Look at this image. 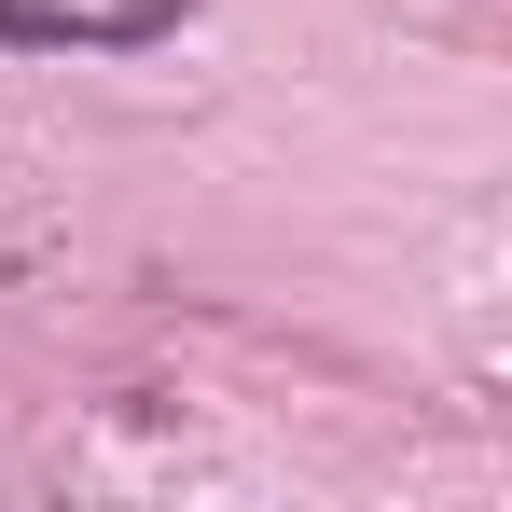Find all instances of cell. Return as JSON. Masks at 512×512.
I'll return each mask as SVG.
<instances>
[{"label":"cell","mask_w":512,"mask_h":512,"mask_svg":"<svg viewBox=\"0 0 512 512\" xmlns=\"http://www.w3.org/2000/svg\"><path fill=\"white\" fill-rule=\"evenodd\" d=\"M180 14H194V0H125V14H56V0H0V42H111V56H125V42H167Z\"/></svg>","instance_id":"1"}]
</instances>
